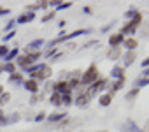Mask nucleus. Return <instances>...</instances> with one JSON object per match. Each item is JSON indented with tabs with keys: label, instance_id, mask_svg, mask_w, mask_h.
Returning <instances> with one entry per match:
<instances>
[{
	"label": "nucleus",
	"instance_id": "nucleus-12",
	"mask_svg": "<svg viewBox=\"0 0 149 132\" xmlns=\"http://www.w3.org/2000/svg\"><path fill=\"white\" fill-rule=\"evenodd\" d=\"M70 100H72L70 95H63V102H65V104H70Z\"/></svg>",
	"mask_w": 149,
	"mask_h": 132
},
{
	"label": "nucleus",
	"instance_id": "nucleus-14",
	"mask_svg": "<svg viewBox=\"0 0 149 132\" xmlns=\"http://www.w3.org/2000/svg\"><path fill=\"white\" fill-rule=\"evenodd\" d=\"M109 56H112V58H116V56H118V49H114V51H112V53H111Z\"/></svg>",
	"mask_w": 149,
	"mask_h": 132
},
{
	"label": "nucleus",
	"instance_id": "nucleus-17",
	"mask_svg": "<svg viewBox=\"0 0 149 132\" xmlns=\"http://www.w3.org/2000/svg\"><path fill=\"white\" fill-rule=\"evenodd\" d=\"M0 116H2V111H0Z\"/></svg>",
	"mask_w": 149,
	"mask_h": 132
},
{
	"label": "nucleus",
	"instance_id": "nucleus-11",
	"mask_svg": "<svg viewBox=\"0 0 149 132\" xmlns=\"http://www.w3.org/2000/svg\"><path fill=\"white\" fill-rule=\"evenodd\" d=\"M86 100H88V97H79V100H77V102H79V106H84V104H86Z\"/></svg>",
	"mask_w": 149,
	"mask_h": 132
},
{
	"label": "nucleus",
	"instance_id": "nucleus-3",
	"mask_svg": "<svg viewBox=\"0 0 149 132\" xmlns=\"http://www.w3.org/2000/svg\"><path fill=\"white\" fill-rule=\"evenodd\" d=\"M51 74V69L47 67V65H42L40 67V71H39V74H35V76H40V78H47Z\"/></svg>",
	"mask_w": 149,
	"mask_h": 132
},
{
	"label": "nucleus",
	"instance_id": "nucleus-2",
	"mask_svg": "<svg viewBox=\"0 0 149 132\" xmlns=\"http://www.w3.org/2000/svg\"><path fill=\"white\" fill-rule=\"evenodd\" d=\"M139 21H140V14H139V16H137V18H135V20H133L126 28H125V30H123V35H125V34H133V30H135V27H137V23H139Z\"/></svg>",
	"mask_w": 149,
	"mask_h": 132
},
{
	"label": "nucleus",
	"instance_id": "nucleus-6",
	"mask_svg": "<svg viewBox=\"0 0 149 132\" xmlns=\"http://www.w3.org/2000/svg\"><path fill=\"white\" fill-rule=\"evenodd\" d=\"M125 46H126L128 49H133V48L137 46V41H133V39H128V41H125Z\"/></svg>",
	"mask_w": 149,
	"mask_h": 132
},
{
	"label": "nucleus",
	"instance_id": "nucleus-9",
	"mask_svg": "<svg viewBox=\"0 0 149 132\" xmlns=\"http://www.w3.org/2000/svg\"><path fill=\"white\" fill-rule=\"evenodd\" d=\"M9 97H11L9 93H4V95H2V99H0V104H6V102L9 100Z\"/></svg>",
	"mask_w": 149,
	"mask_h": 132
},
{
	"label": "nucleus",
	"instance_id": "nucleus-7",
	"mask_svg": "<svg viewBox=\"0 0 149 132\" xmlns=\"http://www.w3.org/2000/svg\"><path fill=\"white\" fill-rule=\"evenodd\" d=\"M100 102H102V106H109L111 104V95H102Z\"/></svg>",
	"mask_w": 149,
	"mask_h": 132
},
{
	"label": "nucleus",
	"instance_id": "nucleus-1",
	"mask_svg": "<svg viewBox=\"0 0 149 132\" xmlns=\"http://www.w3.org/2000/svg\"><path fill=\"white\" fill-rule=\"evenodd\" d=\"M97 74H98V72H97V69H95L93 65H91V67L88 69V72H86V74L83 76V83H90V81L97 79Z\"/></svg>",
	"mask_w": 149,
	"mask_h": 132
},
{
	"label": "nucleus",
	"instance_id": "nucleus-5",
	"mask_svg": "<svg viewBox=\"0 0 149 132\" xmlns=\"http://www.w3.org/2000/svg\"><path fill=\"white\" fill-rule=\"evenodd\" d=\"M26 90H30V92H35L37 90V81H26Z\"/></svg>",
	"mask_w": 149,
	"mask_h": 132
},
{
	"label": "nucleus",
	"instance_id": "nucleus-13",
	"mask_svg": "<svg viewBox=\"0 0 149 132\" xmlns=\"http://www.w3.org/2000/svg\"><path fill=\"white\" fill-rule=\"evenodd\" d=\"M6 51H7L6 46H0V55H6Z\"/></svg>",
	"mask_w": 149,
	"mask_h": 132
},
{
	"label": "nucleus",
	"instance_id": "nucleus-8",
	"mask_svg": "<svg viewBox=\"0 0 149 132\" xmlns=\"http://www.w3.org/2000/svg\"><path fill=\"white\" fill-rule=\"evenodd\" d=\"M33 20V14H26V16H21L19 18V23H25V21H32Z\"/></svg>",
	"mask_w": 149,
	"mask_h": 132
},
{
	"label": "nucleus",
	"instance_id": "nucleus-4",
	"mask_svg": "<svg viewBox=\"0 0 149 132\" xmlns=\"http://www.w3.org/2000/svg\"><path fill=\"white\" fill-rule=\"evenodd\" d=\"M123 41V34H118V35H114V37H111V44L112 46H116V44H119Z\"/></svg>",
	"mask_w": 149,
	"mask_h": 132
},
{
	"label": "nucleus",
	"instance_id": "nucleus-15",
	"mask_svg": "<svg viewBox=\"0 0 149 132\" xmlns=\"http://www.w3.org/2000/svg\"><path fill=\"white\" fill-rule=\"evenodd\" d=\"M142 65H144V67H147V65H149V58H146V60L142 62Z\"/></svg>",
	"mask_w": 149,
	"mask_h": 132
},
{
	"label": "nucleus",
	"instance_id": "nucleus-16",
	"mask_svg": "<svg viewBox=\"0 0 149 132\" xmlns=\"http://www.w3.org/2000/svg\"><path fill=\"white\" fill-rule=\"evenodd\" d=\"M0 93H2V85H0Z\"/></svg>",
	"mask_w": 149,
	"mask_h": 132
},
{
	"label": "nucleus",
	"instance_id": "nucleus-10",
	"mask_svg": "<svg viewBox=\"0 0 149 132\" xmlns=\"http://www.w3.org/2000/svg\"><path fill=\"white\" fill-rule=\"evenodd\" d=\"M51 102H53V104H56V106H58V104H61V102H60V97H58V95H53Z\"/></svg>",
	"mask_w": 149,
	"mask_h": 132
}]
</instances>
